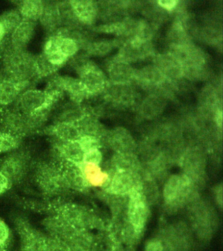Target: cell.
<instances>
[{"instance_id":"obj_37","label":"cell","mask_w":223,"mask_h":251,"mask_svg":"<svg viewBox=\"0 0 223 251\" xmlns=\"http://www.w3.org/2000/svg\"><path fill=\"white\" fill-rule=\"evenodd\" d=\"M48 251H71L67 243L62 239L48 235L47 237Z\"/></svg>"},{"instance_id":"obj_28","label":"cell","mask_w":223,"mask_h":251,"mask_svg":"<svg viewBox=\"0 0 223 251\" xmlns=\"http://www.w3.org/2000/svg\"><path fill=\"white\" fill-rule=\"evenodd\" d=\"M45 1L40 0H25L19 3L18 11L24 21L36 23L42 15Z\"/></svg>"},{"instance_id":"obj_30","label":"cell","mask_w":223,"mask_h":251,"mask_svg":"<svg viewBox=\"0 0 223 251\" xmlns=\"http://www.w3.org/2000/svg\"><path fill=\"white\" fill-rule=\"evenodd\" d=\"M167 37L170 46H180L191 43V38L183 23L179 20H176L170 25Z\"/></svg>"},{"instance_id":"obj_44","label":"cell","mask_w":223,"mask_h":251,"mask_svg":"<svg viewBox=\"0 0 223 251\" xmlns=\"http://www.w3.org/2000/svg\"><path fill=\"white\" fill-rule=\"evenodd\" d=\"M216 198L217 200V202L219 204H220L221 205H222L223 203V190L222 187L218 188V189L217 190L216 192Z\"/></svg>"},{"instance_id":"obj_9","label":"cell","mask_w":223,"mask_h":251,"mask_svg":"<svg viewBox=\"0 0 223 251\" xmlns=\"http://www.w3.org/2000/svg\"><path fill=\"white\" fill-rule=\"evenodd\" d=\"M103 97L107 102L121 107H130L137 99V93L131 84H114L109 81Z\"/></svg>"},{"instance_id":"obj_21","label":"cell","mask_w":223,"mask_h":251,"mask_svg":"<svg viewBox=\"0 0 223 251\" xmlns=\"http://www.w3.org/2000/svg\"><path fill=\"white\" fill-rule=\"evenodd\" d=\"M109 143L119 154H132L136 147L135 141L130 132L123 127L113 129L108 135Z\"/></svg>"},{"instance_id":"obj_38","label":"cell","mask_w":223,"mask_h":251,"mask_svg":"<svg viewBox=\"0 0 223 251\" xmlns=\"http://www.w3.org/2000/svg\"><path fill=\"white\" fill-rule=\"evenodd\" d=\"M102 160V155L99 149H94L87 151L84 153L83 160L82 163L83 164H91L99 165Z\"/></svg>"},{"instance_id":"obj_27","label":"cell","mask_w":223,"mask_h":251,"mask_svg":"<svg viewBox=\"0 0 223 251\" xmlns=\"http://www.w3.org/2000/svg\"><path fill=\"white\" fill-rule=\"evenodd\" d=\"M58 110L57 122L64 123L77 124L87 114L81 104L72 100L64 103Z\"/></svg>"},{"instance_id":"obj_35","label":"cell","mask_w":223,"mask_h":251,"mask_svg":"<svg viewBox=\"0 0 223 251\" xmlns=\"http://www.w3.org/2000/svg\"><path fill=\"white\" fill-rule=\"evenodd\" d=\"M20 144L19 137L5 131H0V154L12 152Z\"/></svg>"},{"instance_id":"obj_32","label":"cell","mask_w":223,"mask_h":251,"mask_svg":"<svg viewBox=\"0 0 223 251\" xmlns=\"http://www.w3.org/2000/svg\"><path fill=\"white\" fill-rule=\"evenodd\" d=\"M22 21L18 10H9L0 15V23L4 27L6 34L12 33Z\"/></svg>"},{"instance_id":"obj_18","label":"cell","mask_w":223,"mask_h":251,"mask_svg":"<svg viewBox=\"0 0 223 251\" xmlns=\"http://www.w3.org/2000/svg\"><path fill=\"white\" fill-rule=\"evenodd\" d=\"M110 188L113 193L125 195L140 190V185L134 172L130 170H121L113 176Z\"/></svg>"},{"instance_id":"obj_36","label":"cell","mask_w":223,"mask_h":251,"mask_svg":"<svg viewBox=\"0 0 223 251\" xmlns=\"http://www.w3.org/2000/svg\"><path fill=\"white\" fill-rule=\"evenodd\" d=\"M77 141L84 153L94 149H99V141L97 137L89 135H81Z\"/></svg>"},{"instance_id":"obj_26","label":"cell","mask_w":223,"mask_h":251,"mask_svg":"<svg viewBox=\"0 0 223 251\" xmlns=\"http://www.w3.org/2000/svg\"><path fill=\"white\" fill-rule=\"evenodd\" d=\"M39 21L44 28L51 33L61 27L57 3L45 1L44 11Z\"/></svg>"},{"instance_id":"obj_13","label":"cell","mask_w":223,"mask_h":251,"mask_svg":"<svg viewBox=\"0 0 223 251\" xmlns=\"http://www.w3.org/2000/svg\"><path fill=\"white\" fill-rule=\"evenodd\" d=\"M167 78L153 64L148 65L140 70H136L134 81L149 94H155L157 88L164 83Z\"/></svg>"},{"instance_id":"obj_3","label":"cell","mask_w":223,"mask_h":251,"mask_svg":"<svg viewBox=\"0 0 223 251\" xmlns=\"http://www.w3.org/2000/svg\"><path fill=\"white\" fill-rule=\"evenodd\" d=\"M77 74L89 96L102 94L109 83L106 75L92 60L79 69Z\"/></svg>"},{"instance_id":"obj_15","label":"cell","mask_w":223,"mask_h":251,"mask_svg":"<svg viewBox=\"0 0 223 251\" xmlns=\"http://www.w3.org/2000/svg\"><path fill=\"white\" fill-rule=\"evenodd\" d=\"M76 18L83 26H93L99 20L97 1L91 0L70 1Z\"/></svg>"},{"instance_id":"obj_19","label":"cell","mask_w":223,"mask_h":251,"mask_svg":"<svg viewBox=\"0 0 223 251\" xmlns=\"http://www.w3.org/2000/svg\"><path fill=\"white\" fill-rule=\"evenodd\" d=\"M36 32V23L24 21L11 33V49L26 50Z\"/></svg>"},{"instance_id":"obj_29","label":"cell","mask_w":223,"mask_h":251,"mask_svg":"<svg viewBox=\"0 0 223 251\" xmlns=\"http://www.w3.org/2000/svg\"><path fill=\"white\" fill-rule=\"evenodd\" d=\"M77 125L81 135H89L99 139L104 133L103 125L95 115L86 114Z\"/></svg>"},{"instance_id":"obj_22","label":"cell","mask_w":223,"mask_h":251,"mask_svg":"<svg viewBox=\"0 0 223 251\" xmlns=\"http://www.w3.org/2000/svg\"><path fill=\"white\" fill-rule=\"evenodd\" d=\"M56 149L60 159L64 161L66 164H81L84 152L77 141L69 142L58 141Z\"/></svg>"},{"instance_id":"obj_25","label":"cell","mask_w":223,"mask_h":251,"mask_svg":"<svg viewBox=\"0 0 223 251\" xmlns=\"http://www.w3.org/2000/svg\"><path fill=\"white\" fill-rule=\"evenodd\" d=\"M50 133L56 141L61 142L77 141L81 136L77 124L64 122H57L50 128Z\"/></svg>"},{"instance_id":"obj_41","label":"cell","mask_w":223,"mask_h":251,"mask_svg":"<svg viewBox=\"0 0 223 251\" xmlns=\"http://www.w3.org/2000/svg\"><path fill=\"white\" fill-rule=\"evenodd\" d=\"M158 5L161 7L164 11L171 13L172 11H175L179 1L177 0H159L156 1Z\"/></svg>"},{"instance_id":"obj_8","label":"cell","mask_w":223,"mask_h":251,"mask_svg":"<svg viewBox=\"0 0 223 251\" xmlns=\"http://www.w3.org/2000/svg\"><path fill=\"white\" fill-rule=\"evenodd\" d=\"M149 209L145 196L140 190L130 194L128 205V218L131 225L137 233L144 228L148 221Z\"/></svg>"},{"instance_id":"obj_45","label":"cell","mask_w":223,"mask_h":251,"mask_svg":"<svg viewBox=\"0 0 223 251\" xmlns=\"http://www.w3.org/2000/svg\"><path fill=\"white\" fill-rule=\"evenodd\" d=\"M5 35H6V32H5L4 27H3L2 25L0 23V44L2 43Z\"/></svg>"},{"instance_id":"obj_46","label":"cell","mask_w":223,"mask_h":251,"mask_svg":"<svg viewBox=\"0 0 223 251\" xmlns=\"http://www.w3.org/2000/svg\"><path fill=\"white\" fill-rule=\"evenodd\" d=\"M9 247L0 246V251H9Z\"/></svg>"},{"instance_id":"obj_33","label":"cell","mask_w":223,"mask_h":251,"mask_svg":"<svg viewBox=\"0 0 223 251\" xmlns=\"http://www.w3.org/2000/svg\"><path fill=\"white\" fill-rule=\"evenodd\" d=\"M156 3V5L152 4V5L144 8L142 11L144 15L146 17V21L154 27L164 21V19H166V13H167L161 7H160L157 3Z\"/></svg>"},{"instance_id":"obj_23","label":"cell","mask_w":223,"mask_h":251,"mask_svg":"<svg viewBox=\"0 0 223 251\" xmlns=\"http://www.w3.org/2000/svg\"><path fill=\"white\" fill-rule=\"evenodd\" d=\"M124 41L123 39L117 37L115 39H95L85 51L88 55L96 56H105L115 49L120 48Z\"/></svg>"},{"instance_id":"obj_20","label":"cell","mask_w":223,"mask_h":251,"mask_svg":"<svg viewBox=\"0 0 223 251\" xmlns=\"http://www.w3.org/2000/svg\"><path fill=\"white\" fill-rule=\"evenodd\" d=\"M1 123L5 131L15 136L30 132L25 116L16 109L5 111L1 115Z\"/></svg>"},{"instance_id":"obj_6","label":"cell","mask_w":223,"mask_h":251,"mask_svg":"<svg viewBox=\"0 0 223 251\" xmlns=\"http://www.w3.org/2000/svg\"><path fill=\"white\" fill-rule=\"evenodd\" d=\"M191 186V178L187 175L172 176L164 188V198L166 203L170 205L181 204L189 196Z\"/></svg>"},{"instance_id":"obj_34","label":"cell","mask_w":223,"mask_h":251,"mask_svg":"<svg viewBox=\"0 0 223 251\" xmlns=\"http://www.w3.org/2000/svg\"><path fill=\"white\" fill-rule=\"evenodd\" d=\"M95 33H104V34L113 35L117 37L123 38L125 33V29L123 22L118 23H105L98 25L93 28Z\"/></svg>"},{"instance_id":"obj_14","label":"cell","mask_w":223,"mask_h":251,"mask_svg":"<svg viewBox=\"0 0 223 251\" xmlns=\"http://www.w3.org/2000/svg\"><path fill=\"white\" fill-rule=\"evenodd\" d=\"M30 82L7 77L0 83V107L15 103L21 94L28 89Z\"/></svg>"},{"instance_id":"obj_17","label":"cell","mask_w":223,"mask_h":251,"mask_svg":"<svg viewBox=\"0 0 223 251\" xmlns=\"http://www.w3.org/2000/svg\"><path fill=\"white\" fill-rule=\"evenodd\" d=\"M152 64L161 71L167 79L176 81L183 77V67L170 53L154 54Z\"/></svg>"},{"instance_id":"obj_4","label":"cell","mask_w":223,"mask_h":251,"mask_svg":"<svg viewBox=\"0 0 223 251\" xmlns=\"http://www.w3.org/2000/svg\"><path fill=\"white\" fill-rule=\"evenodd\" d=\"M153 54L152 41H143L132 38L126 39L123 43L114 58L131 64Z\"/></svg>"},{"instance_id":"obj_43","label":"cell","mask_w":223,"mask_h":251,"mask_svg":"<svg viewBox=\"0 0 223 251\" xmlns=\"http://www.w3.org/2000/svg\"><path fill=\"white\" fill-rule=\"evenodd\" d=\"M215 120L218 126L222 127L223 113L221 109H217L215 112Z\"/></svg>"},{"instance_id":"obj_39","label":"cell","mask_w":223,"mask_h":251,"mask_svg":"<svg viewBox=\"0 0 223 251\" xmlns=\"http://www.w3.org/2000/svg\"><path fill=\"white\" fill-rule=\"evenodd\" d=\"M10 241V229L5 222L0 219V246L9 247Z\"/></svg>"},{"instance_id":"obj_47","label":"cell","mask_w":223,"mask_h":251,"mask_svg":"<svg viewBox=\"0 0 223 251\" xmlns=\"http://www.w3.org/2000/svg\"><path fill=\"white\" fill-rule=\"evenodd\" d=\"M3 78L2 76H1V75H0V83H1V82L3 80Z\"/></svg>"},{"instance_id":"obj_16","label":"cell","mask_w":223,"mask_h":251,"mask_svg":"<svg viewBox=\"0 0 223 251\" xmlns=\"http://www.w3.org/2000/svg\"><path fill=\"white\" fill-rule=\"evenodd\" d=\"M136 72L131 64L113 58L107 67V78L111 83L131 84L134 81Z\"/></svg>"},{"instance_id":"obj_2","label":"cell","mask_w":223,"mask_h":251,"mask_svg":"<svg viewBox=\"0 0 223 251\" xmlns=\"http://www.w3.org/2000/svg\"><path fill=\"white\" fill-rule=\"evenodd\" d=\"M37 183L45 194L58 196L68 187L61 167L51 163H43L37 168Z\"/></svg>"},{"instance_id":"obj_12","label":"cell","mask_w":223,"mask_h":251,"mask_svg":"<svg viewBox=\"0 0 223 251\" xmlns=\"http://www.w3.org/2000/svg\"><path fill=\"white\" fill-rule=\"evenodd\" d=\"M48 98L47 90L26 89L15 102V109L24 116L30 115L43 107L48 101Z\"/></svg>"},{"instance_id":"obj_42","label":"cell","mask_w":223,"mask_h":251,"mask_svg":"<svg viewBox=\"0 0 223 251\" xmlns=\"http://www.w3.org/2000/svg\"><path fill=\"white\" fill-rule=\"evenodd\" d=\"M11 182L7 176L0 172V195L4 194L10 188Z\"/></svg>"},{"instance_id":"obj_11","label":"cell","mask_w":223,"mask_h":251,"mask_svg":"<svg viewBox=\"0 0 223 251\" xmlns=\"http://www.w3.org/2000/svg\"><path fill=\"white\" fill-rule=\"evenodd\" d=\"M50 86L68 94L70 100L75 103L82 104L89 97L87 90L79 78L70 76H57L52 80Z\"/></svg>"},{"instance_id":"obj_40","label":"cell","mask_w":223,"mask_h":251,"mask_svg":"<svg viewBox=\"0 0 223 251\" xmlns=\"http://www.w3.org/2000/svg\"><path fill=\"white\" fill-rule=\"evenodd\" d=\"M145 251H167L164 243L160 239H151L148 241L145 247Z\"/></svg>"},{"instance_id":"obj_24","label":"cell","mask_w":223,"mask_h":251,"mask_svg":"<svg viewBox=\"0 0 223 251\" xmlns=\"http://www.w3.org/2000/svg\"><path fill=\"white\" fill-rule=\"evenodd\" d=\"M166 100L156 94H149L144 98L139 106V111L142 117L152 119L158 117L164 111Z\"/></svg>"},{"instance_id":"obj_10","label":"cell","mask_w":223,"mask_h":251,"mask_svg":"<svg viewBox=\"0 0 223 251\" xmlns=\"http://www.w3.org/2000/svg\"><path fill=\"white\" fill-rule=\"evenodd\" d=\"M28 168V160L22 152H12L0 163V172L2 173L11 183L20 181L24 178Z\"/></svg>"},{"instance_id":"obj_7","label":"cell","mask_w":223,"mask_h":251,"mask_svg":"<svg viewBox=\"0 0 223 251\" xmlns=\"http://www.w3.org/2000/svg\"><path fill=\"white\" fill-rule=\"evenodd\" d=\"M17 229L21 239L22 251H48L47 237L28 222H19Z\"/></svg>"},{"instance_id":"obj_1","label":"cell","mask_w":223,"mask_h":251,"mask_svg":"<svg viewBox=\"0 0 223 251\" xmlns=\"http://www.w3.org/2000/svg\"><path fill=\"white\" fill-rule=\"evenodd\" d=\"M3 64L7 77L30 82L38 76L36 56L26 50L9 49L3 57Z\"/></svg>"},{"instance_id":"obj_31","label":"cell","mask_w":223,"mask_h":251,"mask_svg":"<svg viewBox=\"0 0 223 251\" xmlns=\"http://www.w3.org/2000/svg\"><path fill=\"white\" fill-rule=\"evenodd\" d=\"M79 168L86 182L92 185L101 186L106 181L107 174L101 170L99 165L81 163Z\"/></svg>"},{"instance_id":"obj_5","label":"cell","mask_w":223,"mask_h":251,"mask_svg":"<svg viewBox=\"0 0 223 251\" xmlns=\"http://www.w3.org/2000/svg\"><path fill=\"white\" fill-rule=\"evenodd\" d=\"M168 53L181 65L183 69L205 67L204 52L192 42L180 46H170Z\"/></svg>"}]
</instances>
